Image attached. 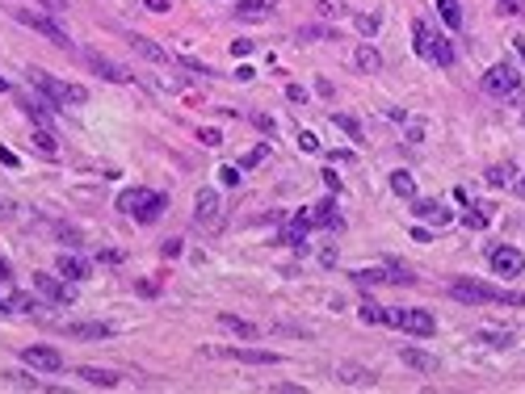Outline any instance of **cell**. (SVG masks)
<instances>
[{
    "label": "cell",
    "instance_id": "cell-1",
    "mask_svg": "<svg viewBox=\"0 0 525 394\" xmlns=\"http://www.w3.org/2000/svg\"><path fill=\"white\" fill-rule=\"evenodd\" d=\"M446 290H450V298H458V302H467V306H483V302L525 306V294H517V290H496V286H487V281H479V277H454Z\"/></svg>",
    "mask_w": 525,
    "mask_h": 394
},
{
    "label": "cell",
    "instance_id": "cell-2",
    "mask_svg": "<svg viewBox=\"0 0 525 394\" xmlns=\"http://www.w3.org/2000/svg\"><path fill=\"white\" fill-rule=\"evenodd\" d=\"M30 84L55 105V109H76V105H84L88 101V92L80 88V84H72V80H59V76H51V72H42V67H30Z\"/></svg>",
    "mask_w": 525,
    "mask_h": 394
},
{
    "label": "cell",
    "instance_id": "cell-3",
    "mask_svg": "<svg viewBox=\"0 0 525 394\" xmlns=\"http://www.w3.org/2000/svg\"><path fill=\"white\" fill-rule=\"evenodd\" d=\"M118 210L122 214H130L135 222H156V218H164V210H169V197L164 193H156V189H122L118 193Z\"/></svg>",
    "mask_w": 525,
    "mask_h": 394
},
{
    "label": "cell",
    "instance_id": "cell-4",
    "mask_svg": "<svg viewBox=\"0 0 525 394\" xmlns=\"http://www.w3.org/2000/svg\"><path fill=\"white\" fill-rule=\"evenodd\" d=\"M412 42H416V55H421V59H429V63H437V67H450V63L458 59L454 42H450L446 34H437L425 17H416V22H412Z\"/></svg>",
    "mask_w": 525,
    "mask_h": 394
},
{
    "label": "cell",
    "instance_id": "cell-5",
    "mask_svg": "<svg viewBox=\"0 0 525 394\" xmlns=\"http://www.w3.org/2000/svg\"><path fill=\"white\" fill-rule=\"evenodd\" d=\"M13 17L22 22V26H30V30H38V34H47L55 47H63V51H72V38H68V30L51 17V13H42V9H13Z\"/></svg>",
    "mask_w": 525,
    "mask_h": 394
},
{
    "label": "cell",
    "instance_id": "cell-6",
    "mask_svg": "<svg viewBox=\"0 0 525 394\" xmlns=\"http://www.w3.org/2000/svg\"><path fill=\"white\" fill-rule=\"evenodd\" d=\"M483 88H487L492 97H512V92L521 88V76H517L512 63H492V67L483 72Z\"/></svg>",
    "mask_w": 525,
    "mask_h": 394
},
{
    "label": "cell",
    "instance_id": "cell-7",
    "mask_svg": "<svg viewBox=\"0 0 525 394\" xmlns=\"http://www.w3.org/2000/svg\"><path fill=\"white\" fill-rule=\"evenodd\" d=\"M487 265H492L496 277H517L525 269V256L517 247H508V243H496V247L487 243Z\"/></svg>",
    "mask_w": 525,
    "mask_h": 394
},
{
    "label": "cell",
    "instance_id": "cell-8",
    "mask_svg": "<svg viewBox=\"0 0 525 394\" xmlns=\"http://www.w3.org/2000/svg\"><path fill=\"white\" fill-rule=\"evenodd\" d=\"M194 206H198L194 218H198L202 231H219V227H223V202H219L214 189H198V202H194Z\"/></svg>",
    "mask_w": 525,
    "mask_h": 394
},
{
    "label": "cell",
    "instance_id": "cell-9",
    "mask_svg": "<svg viewBox=\"0 0 525 394\" xmlns=\"http://www.w3.org/2000/svg\"><path fill=\"white\" fill-rule=\"evenodd\" d=\"M84 67L97 72V76L109 80V84H126V80H130V72H126L122 63H113V59H105V55H97V51H84Z\"/></svg>",
    "mask_w": 525,
    "mask_h": 394
},
{
    "label": "cell",
    "instance_id": "cell-10",
    "mask_svg": "<svg viewBox=\"0 0 525 394\" xmlns=\"http://www.w3.org/2000/svg\"><path fill=\"white\" fill-rule=\"evenodd\" d=\"M34 298L30 294H22V290H13L9 281H0V311L5 315H34Z\"/></svg>",
    "mask_w": 525,
    "mask_h": 394
},
{
    "label": "cell",
    "instance_id": "cell-11",
    "mask_svg": "<svg viewBox=\"0 0 525 394\" xmlns=\"http://www.w3.org/2000/svg\"><path fill=\"white\" fill-rule=\"evenodd\" d=\"M59 336H68V340H109L113 327H109V323H97V319H84V323H63Z\"/></svg>",
    "mask_w": 525,
    "mask_h": 394
},
{
    "label": "cell",
    "instance_id": "cell-12",
    "mask_svg": "<svg viewBox=\"0 0 525 394\" xmlns=\"http://www.w3.org/2000/svg\"><path fill=\"white\" fill-rule=\"evenodd\" d=\"M22 361L34 365V369H47V373H59V369H63V356H59L51 344H30V348L22 352Z\"/></svg>",
    "mask_w": 525,
    "mask_h": 394
},
{
    "label": "cell",
    "instance_id": "cell-13",
    "mask_svg": "<svg viewBox=\"0 0 525 394\" xmlns=\"http://www.w3.org/2000/svg\"><path fill=\"white\" fill-rule=\"evenodd\" d=\"M34 290H38V298H47V302H59V306L72 302V290H68L59 277H51V273H34Z\"/></svg>",
    "mask_w": 525,
    "mask_h": 394
},
{
    "label": "cell",
    "instance_id": "cell-14",
    "mask_svg": "<svg viewBox=\"0 0 525 394\" xmlns=\"http://www.w3.org/2000/svg\"><path fill=\"white\" fill-rule=\"evenodd\" d=\"M223 356H231V361H244V365H278L282 356L278 352H269V348H244V344H231V348H223Z\"/></svg>",
    "mask_w": 525,
    "mask_h": 394
},
{
    "label": "cell",
    "instance_id": "cell-15",
    "mask_svg": "<svg viewBox=\"0 0 525 394\" xmlns=\"http://www.w3.org/2000/svg\"><path fill=\"white\" fill-rule=\"evenodd\" d=\"M235 22H265L274 17V0H240V5L231 9Z\"/></svg>",
    "mask_w": 525,
    "mask_h": 394
},
{
    "label": "cell",
    "instance_id": "cell-16",
    "mask_svg": "<svg viewBox=\"0 0 525 394\" xmlns=\"http://www.w3.org/2000/svg\"><path fill=\"white\" fill-rule=\"evenodd\" d=\"M400 327L412 331V336H433L437 331V319L429 311H400Z\"/></svg>",
    "mask_w": 525,
    "mask_h": 394
},
{
    "label": "cell",
    "instance_id": "cell-17",
    "mask_svg": "<svg viewBox=\"0 0 525 394\" xmlns=\"http://www.w3.org/2000/svg\"><path fill=\"white\" fill-rule=\"evenodd\" d=\"M76 377H84L88 386H101V390L122 386V373H118V369H97V365H80V369H76Z\"/></svg>",
    "mask_w": 525,
    "mask_h": 394
},
{
    "label": "cell",
    "instance_id": "cell-18",
    "mask_svg": "<svg viewBox=\"0 0 525 394\" xmlns=\"http://www.w3.org/2000/svg\"><path fill=\"white\" fill-rule=\"evenodd\" d=\"M126 42H130V47H135V51H139V55H143L148 63H156V67H164V63H169V51H164L160 42H152V38H143V34H126Z\"/></svg>",
    "mask_w": 525,
    "mask_h": 394
},
{
    "label": "cell",
    "instance_id": "cell-19",
    "mask_svg": "<svg viewBox=\"0 0 525 394\" xmlns=\"http://www.w3.org/2000/svg\"><path fill=\"white\" fill-rule=\"evenodd\" d=\"M311 227H324V231H345V218L336 214V206H332V202H320V206H311Z\"/></svg>",
    "mask_w": 525,
    "mask_h": 394
},
{
    "label": "cell",
    "instance_id": "cell-20",
    "mask_svg": "<svg viewBox=\"0 0 525 394\" xmlns=\"http://www.w3.org/2000/svg\"><path fill=\"white\" fill-rule=\"evenodd\" d=\"M17 109H26V117H30L34 126H51V117H55V105H51V101H34V97H22Z\"/></svg>",
    "mask_w": 525,
    "mask_h": 394
},
{
    "label": "cell",
    "instance_id": "cell-21",
    "mask_svg": "<svg viewBox=\"0 0 525 394\" xmlns=\"http://www.w3.org/2000/svg\"><path fill=\"white\" fill-rule=\"evenodd\" d=\"M55 273L68 277V281H84V277H88V265H84L80 256H59V260H55Z\"/></svg>",
    "mask_w": 525,
    "mask_h": 394
},
{
    "label": "cell",
    "instance_id": "cell-22",
    "mask_svg": "<svg viewBox=\"0 0 525 394\" xmlns=\"http://www.w3.org/2000/svg\"><path fill=\"white\" fill-rule=\"evenodd\" d=\"M412 214H416V218H429V222H437V227L454 222V214H450L441 202H416V206H412Z\"/></svg>",
    "mask_w": 525,
    "mask_h": 394
},
{
    "label": "cell",
    "instance_id": "cell-23",
    "mask_svg": "<svg viewBox=\"0 0 525 394\" xmlns=\"http://www.w3.org/2000/svg\"><path fill=\"white\" fill-rule=\"evenodd\" d=\"M219 327L223 331H231V336H240V340H256V323H248V319H240V315H219Z\"/></svg>",
    "mask_w": 525,
    "mask_h": 394
},
{
    "label": "cell",
    "instance_id": "cell-24",
    "mask_svg": "<svg viewBox=\"0 0 525 394\" xmlns=\"http://www.w3.org/2000/svg\"><path fill=\"white\" fill-rule=\"evenodd\" d=\"M400 356H404L412 369H421V373H437V356H433V352H421V348L404 344V348H400Z\"/></svg>",
    "mask_w": 525,
    "mask_h": 394
},
{
    "label": "cell",
    "instance_id": "cell-25",
    "mask_svg": "<svg viewBox=\"0 0 525 394\" xmlns=\"http://www.w3.org/2000/svg\"><path fill=\"white\" fill-rule=\"evenodd\" d=\"M353 59H357V67H361V72H366V76H378V72H382V55H378V51H374V47H370V42H361V47H357V55H353Z\"/></svg>",
    "mask_w": 525,
    "mask_h": 394
},
{
    "label": "cell",
    "instance_id": "cell-26",
    "mask_svg": "<svg viewBox=\"0 0 525 394\" xmlns=\"http://www.w3.org/2000/svg\"><path fill=\"white\" fill-rule=\"evenodd\" d=\"M336 373H340V381H345V386H374V373H370V369H361V365H340Z\"/></svg>",
    "mask_w": 525,
    "mask_h": 394
},
{
    "label": "cell",
    "instance_id": "cell-27",
    "mask_svg": "<svg viewBox=\"0 0 525 394\" xmlns=\"http://www.w3.org/2000/svg\"><path fill=\"white\" fill-rule=\"evenodd\" d=\"M382 269H386V281H395V286H412V281H416V273H412L408 265H400V260H386Z\"/></svg>",
    "mask_w": 525,
    "mask_h": 394
},
{
    "label": "cell",
    "instance_id": "cell-28",
    "mask_svg": "<svg viewBox=\"0 0 525 394\" xmlns=\"http://www.w3.org/2000/svg\"><path fill=\"white\" fill-rule=\"evenodd\" d=\"M391 193H400V197H416V181H412V172H391Z\"/></svg>",
    "mask_w": 525,
    "mask_h": 394
},
{
    "label": "cell",
    "instance_id": "cell-29",
    "mask_svg": "<svg viewBox=\"0 0 525 394\" xmlns=\"http://www.w3.org/2000/svg\"><path fill=\"white\" fill-rule=\"evenodd\" d=\"M30 143H34V151H42V156H55V151H59V143H55V135H51L47 126H38V130H34Z\"/></svg>",
    "mask_w": 525,
    "mask_h": 394
},
{
    "label": "cell",
    "instance_id": "cell-30",
    "mask_svg": "<svg viewBox=\"0 0 525 394\" xmlns=\"http://www.w3.org/2000/svg\"><path fill=\"white\" fill-rule=\"evenodd\" d=\"M437 9H441V22H446L450 30L462 26V5H458V0H437Z\"/></svg>",
    "mask_w": 525,
    "mask_h": 394
},
{
    "label": "cell",
    "instance_id": "cell-31",
    "mask_svg": "<svg viewBox=\"0 0 525 394\" xmlns=\"http://www.w3.org/2000/svg\"><path fill=\"white\" fill-rule=\"evenodd\" d=\"M479 340L492 344V348H508V344H512V331H504V327H483Z\"/></svg>",
    "mask_w": 525,
    "mask_h": 394
},
{
    "label": "cell",
    "instance_id": "cell-32",
    "mask_svg": "<svg viewBox=\"0 0 525 394\" xmlns=\"http://www.w3.org/2000/svg\"><path fill=\"white\" fill-rule=\"evenodd\" d=\"M332 122L345 130V135H349L353 143H361V122H357V117H349V113H332Z\"/></svg>",
    "mask_w": 525,
    "mask_h": 394
},
{
    "label": "cell",
    "instance_id": "cell-33",
    "mask_svg": "<svg viewBox=\"0 0 525 394\" xmlns=\"http://www.w3.org/2000/svg\"><path fill=\"white\" fill-rule=\"evenodd\" d=\"M492 210H496V206L475 202V206H471V214H467V222H471V227H487V222H492Z\"/></svg>",
    "mask_w": 525,
    "mask_h": 394
},
{
    "label": "cell",
    "instance_id": "cell-34",
    "mask_svg": "<svg viewBox=\"0 0 525 394\" xmlns=\"http://www.w3.org/2000/svg\"><path fill=\"white\" fill-rule=\"evenodd\" d=\"M353 26L370 38V34H378V26H382V13H361V17H353Z\"/></svg>",
    "mask_w": 525,
    "mask_h": 394
},
{
    "label": "cell",
    "instance_id": "cell-35",
    "mask_svg": "<svg viewBox=\"0 0 525 394\" xmlns=\"http://www.w3.org/2000/svg\"><path fill=\"white\" fill-rule=\"evenodd\" d=\"M315 9H320V17H340L345 0H315Z\"/></svg>",
    "mask_w": 525,
    "mask_h": 394
},
{
    "label": "cell",
    "instance_id": "cell-36",
    "mask_svg": "<svg viewBox=\"0 0 525 394\" xmlns=\"http://www.w3.org/2000/svg\"><path fill=\"white\" fill-rule=\"evenodd\" d=\"M353 277H357L361 286H378V281H386V269H357Z\"/></svg>",
    "mask_w": 525,
    "mask_h": 394
},
{
    "label": "cell",
    "instance_id": "cell-37",
    "mask_svg": "<svg viewBox=\"0 0 525 394\" xmlns=\"http://www.w3.org/2000/svg\"><path fill=\"white\" fill-rule=\"evenodd\" d=\"M508 177H512V168H508V164L487 168V185H508Z\"/></svg>",
    "mask_w": 525,
    "mask_h": 394
},
{
    "label": "cell",
    "instance_id": "cell-38",
    "mask_svg": "<svg viewBox=\"0 0 525 394\" xmlns=\"http://www.w3.org/2000/svg\"><path fill=\"white\" fill-rule=\"evenodd\" d=\"M269 160V147H252L248 156H244V168H256V164H265Z\"/></svg>",
    "mask_w": 525,
    "mask_h": 394
},
{
    "label": "cell",
    "instance_id": "cell-39",
    "mask_svg": "<svg viewBox=\"0 0 525 394\" xmlns=\"http://www.w3.org/2000/svg\"><path fill=\"white\" fill-rule=\"evenodd\" d=\"M496 9L508 13V17H517V13H525V0H496Z\"/></svg>",
    "mask_w": 525,
    "mask_h": 394
},
{
    "label": "cell",
    "instance_id": "cell-40",
    "mask_svg": "<svg viewBox=\"0 0 525 394\" xmlns=\"http://www.w3.org/2000/svg\"><path fill=\"white\" fill-rule=\"evenodd\" d=\"M198 143H202V147H219L223 139H219V130H210V126H202V130H198Z\"/></svg>",
    "mask_w": 525,
    "mask_h": 394
},
{
    "label": "cell",
    "instance_id": "cell-41",
    "mask_svg": "<svg viewBox=\"0 0 525 394\" xmlns=\"http://www.w3.org/2000/svg\"><path fill=\"white\" fill-rule=\"evenodd\" d=\"M51 231H55L59 239H68V243H80V231H76V227H63V222H55Z\"/></svg>",
    "mask_w": 525,
    "mask_h": 394
},
{
    "label": "cell",
    "instance_id": "cell-42",
    "mask_svg": "<svg viewBox=\"0 0 525 394\" xmlns=\"http://www.w3.org/2000/svg\"><path fill=\"white\" fill-rule=\"evenodd\" d=\"M299 147H303V151H320V139L311 135V130H303V135H299Z\"/></svg>",
    "mask_w": 525,
    "mask_h": 394
},
{
    "label": "cell",
    "instance_id": "cell-43",
    "mask_svg": "<svg viewBox=\"0 0 525 394\" xmlns=\"http://www.w3.org/2000/svg\"><path fill=\"white\" fill-rule=\"evenodd\" d=\"M143 9H148V13H169L173 0H143Z\"/></svg>",
    "mask_w": 525,
    "mask_h": 394
},
{
    "label": "cell",
    "instance_id": "cell-44",
    "mask_svg": "<svg viewBox=\"0 0 525 394\" xmlns=\"http://www.w3.org/2000/svg\"><path fill=\"white\" fill-rule=\"evenodd\" d=\"M97 260H101V265H122V252H118V247H105Z\"/></svg>",
    "mask_w": 525,
    "mask_h": 394
},
{
    "label": "cell",
    "instance_id": "cell-45",
    "mask_svg": "<svg viewBox=\"0 0 525 394\" xmlns=\"http://www.w3.org/2000/svg\"><path fill=\"white\" fill-rule=\"evenodd\" d=\"M425 139V126L421 122H408V143H421Z\"/></svg>",
    "mask_w": 525,
    "mask_h": 394
},
{
    "label": "cell",
    "instance_id": "cell-46",
    "mask_svg": "<svg viewBox=\"0 0 525 394\" xmlns=\"http://www.w3.org/2000/svg\"><path fill=\"white\" fill-rule=\"evenodd\" d=\"M231 55H240V59H248V55H252V42H244V38H240V42L231 47Z\"/></svg>",
    "mask_w": 525,
    "mask_h": 394
},
{
    "label": "cell",
    "instance_id": "cell-47",
    "mask_svg": "<svg viewBox=\"0 0 525 394\" xmlns=\"http://www.w3.org/2000/svg\"><path fill=\"white\" fill-rule=\"evenodd\" d=\"M219 177H223V185H240V168H223Z\"/></svg>",
    "mask_w": 525,
    "mask_h": 394
},
{
    "label": "cell",
    "instance_id": "cell-48",
    "mask_svg": "<svg viewBox=\"0 0 525 394\" xmlns=\"http://www.w3.org/2000/svg\"><path fill=\"white\" fill-rule=\"evenodd\" d=\"M164 256L177 260V256H181V239H169V243H164Z\"/></svg>",
    "mask_w": 525,
    "mask_h": 394
},
{
    "label": "cell",
    "instance_id": "cell-49",
    "mask_svg": "<svg viewBox=\"0 0 525 394\" xmlns=\"http://www.w3.org/2000/svg\"><path fill=\"white\" fill-rule=\"evenodd\" d=\"M382 113H386V117H391V122H408V113H404V109H400V105H391V109H382Z\"/></svg>",
    "mask_w": 525,
    "mask_h": 394
},
{
    "label": "cell",
    "instance_id": "cell-50",
    "mask_svg": "<svg viewBox=\"0 0 525 394\" xmlns=\"http://www.w3.org/2000/svg\"><path fill=\"white\" fill-rule=\"evenodd\" d=\"M139 294H148V298L160 294V281H139Z\"/></svg>",
    "mask_w": 525,
    "mask_h": 394
},
{
    "label": "cell",
    "instance_id": "cell-51",
    "mask_svg": "<svg viewBox=\"0 0 525 394\" xmlns=\"http://www.w3.org/2000/svg\"><path fill=\"white\" fill-rule=\"evenodd\" d=\"M0 281H13V269H9V260L0 256Z\"/></svg>",
    "mask_w": 525,
    "mask_h": 394
},
{
    "label": "cell",
    "instance_id": "cell-52",
    "mask_svg": "<svg viewBox=\"0 0 525 394\" xmlns=\"http://www.w3.org/2000/svg\"><path fill=\"white\" fill-rule=\"evenodd\" d=\"M278 394H303V386H290V381H282V386H274Z\"/></svg>",
    "mask_w": 525,
    "mask_h": 394
},
{
    "label": "cell",
    "instance_id": "cell-53",
    "mask_svg": "<svg viewBox=\"0 0 525 394\" xmlns=\"http://www.w3.org/2000/svg\"><path fill=\"white\" fill-rule=\"evenodd\" d=\"M0 164H5V168H17V156H13V151H0Z\"/></svg>",
    "mask_w": 525,
    "mask_h": 394
},
{
    "label": "cell",
    "instance_id": "cell-54",
    "mask_svg": "<svg viewBox=\"0 0 525 394\" xmlns=\"http://www.w3.org/2000/svg\"><path fill=\"white\" fill-rule=\"evenodd\" d=\"M38 5H47V9L55 13V9H68V0H38Z\"/></svg>",
    "mask_w": 525,
    "mask_h": 394
},
{
    "label": "cell",
    "instance_id": "cell-55",
    "mask_svg": "<svg viewBox=\"0 0 525 394\" xmlns=\"http://www.w3.org/2000/svg\"><path fill=\"white\" fill-rule=\"evenodd\" d=\"M512 47H517V55L525 59V38H512Z\"/></svg>",
    "mask_w": 525,
    "mask_h": 394
},
{
    "label": "cell",
    "instance_id": "cell-56",
    "mask_svg": "<svg viewBox=\"0 0 525 394\" xmlns=\"http://www.w3.org/2000/svg\"><path fill=\"white\" fill-rule=\"evenodd\" d=\"M512 189H517V193H521V197H525V177H521V181H517V185H512Z\"/></svg>",
    "mask_w": 525,
    "mask_h": 394
},
{
    "label": "cell",
    "instance_id": "cell-57",
    "mask_svg": "<svg viewBox=\"0 0 525 394\" xmlns=\"http://www.w3.org/2000/svg\"><path fill=\"white\" fill-rule=\"evenodd\" d=\"M0 92H9V80H5V76H0Z\"/></svg>",
    "mask_w": 525,
    "mask_h": 394
}]
</instances>
